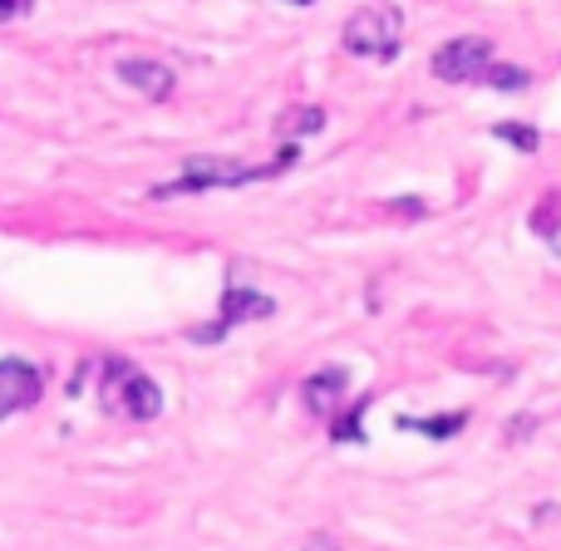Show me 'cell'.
Returning a JSON list of instances; mask_svg holds the SVG:
<instances>
[{
  "instance_id": "1",
  "label": "cell",
  "mask_w": 561,
  "mask_h": 551,
  "mask_svg": "<svg viewBox=\"0 0 561 551\" xmlns=\"http://www.w3.org/2000/svg\"><path fill=\"white\" fill-rule=\"evenodd\" d=\"M300 163V148L286 144L280 153L272 158V163L252 168L242 163V158H222V153H193L183 158V173L173 177V183H158L153 203H173V197H197V193H217V187H252V183H272V177L290 173V168Z\"/></svg>"
},
{
  "instance_id": "2",
  "label": "cell",
  "mask_w": 561,
  "mask_h": 551,
  "mask_svg": "<svg viewBox=\"0 0 561 551\" xmlns=\"http://www.w3.org/2000/svg\"><path fill=\"white\" fill-rule=\"evenodd\" d=\"M99 399L108 414H124L134 424H153L163 414V389L124 355H99Z\"/></svg>"
},
{
  "instance_id": "3",
  "label": "cell",
  "mask_w": 561,
  "mask_h": 551,
  "mask_svg": "<svg viewBox=\"0 0 561 551\" xmlns=\"http://www.w3.org/2000/svg\"><path fill=\"white\" fill-rule=\"evenodd\" d=\"M399 35H404V10L399 5H359L355 15L345 20V30H340V45L355 59H379V65H389V59H399V49H404Z\"/></svg>"
},
{
  "instance_id": "4",
  "label": "cell",
  "mask_w": 561,
  "mask_h": 551,
  "mask_svg": "<svg viewBox=\"0 0 561 551\" xmlns=\"http://www.w3.org/2000/svg\"><path fill=\"white\" fill-rule=\"evenodd\" d=\"M272 315H276V300L266 296V290L247 286V280H227L222 306H217V320H213V325L187 330V340H193V345H217V340H222L227 330H237V325H256V320H272Z\"/></svg>"
},
{
  "instance_id": "5",
  "label": "cell",
  "mask_w": 561,
  "mask_h": 551,
  "mask_svg": "<svg viewBox=\"0 0 561 551\" xmlns=\"http://www.w3.org/2000/svg\"><path fill=\"white\" fill-rule=\"evenodd\" d=\"M488 65H493V39L488 35H458L438 45V55L428 59L438 84H478Z\"/></svg>"
},
{
  "instance_id": "6",
  "label": "cell",
  "mask_w": 561,
  "mask_h": 551,
  "mask_svg": "<svg viewBox=\"0 0 561 551\" xmlns=\"http://www.w3.org/2000/svg\"><path fill=\"white\" fill-rule=\"evenodd\" d=\"M45 384H49V375L35 359H25V355L0 359V424L25 414V409H35L39 399H45Z\"/></svg>"
},
{
  "instance_id": "7",
  "label": "cell",
  "mask_w": 561,
  "mask_h": 551,
  "mask_svg": "<svg viewBox=\"0 0 561 551\" xmlns=\"http://www.w3.org/2000/svg\"><path fill=\"white\" fill-rule=\"evenodd\" d=\"M118 84H128L134 94L144 99H168L173 94V69L163 59H148V55H134V59H118Z\"/></svg>"
},
{
  "instance_id": "8",
  "label": "cell",
  "mask_w": 561,
  "mask_h": 551,
  "mask_svg": "<svg viewBox=\"0 0 561 551\" xmlns=\"http://www.w3.org/2000/svg\"><path fill=\"white\" fill-rule=\"evenodd\" d=\"M345 389H350V369L345 365H325V369H316V375L300 384V399H306L310 414L330 418L340 409V399H345Z\"/></svg>"
},
{
  "instance_id": "9",
  "label": "cell",
  "mask_w": 561,
  "mask_h": 551,
  "mask_svg": "<svg viewBox=\"0 0 561 551\" xmlns=\"http://www.w3.org/2000/svg\"><path fill=\"white\" fill-rule=\"evenodd\" d=\"M399 434H424L428 444H448L468 428V409H454V414H438V418H424V414H399L394 418Z\"/></svg>"
},
{
  "instance_id": "10",
  "label": "cell",
  "mask_w": 561,
  "mask_h": 551,
  "mask_svg": "<svg viewBox=\"0 0 561 551\" xmlns=\"http://www.w3.org/2000/svg\"><path fill=\"white\" fill-rule=\"evenodd\" d=\"M369 404H375V394H359V399H350L345 409H335V414H330V444H365Z\"/></svg>"
},
{
  "instance_id": "11",
  "label": "cell",
  "mask_w": 561,
  "mask_h": 551,
  "mask_svg": "<svg viewBox=\"0 0 561 551\" xmlns=\"http://www.w3.org/2000/svg\"><path fill=\"white\" fill-rule=\"evenodd\" d=\"M320 128H325V108H316V104L286 108V114L276 118V134L286 138V144H296V138H306V134H320Z\"/></svg>"
},
{
  "instance_id": "12",
  "label": "cell",
  "mask_w": 561,
  "mask_h": 551,
  "mask_svg": "<svg viewBox=\"0 0 561 551\" xmlns=\"http://www.w3.org/2000/svg\"><path fill=\"white\" fill-rule=\"evenodd\" d=\"M478 84H488V89H497V94H517V89H527L533 84V69H523V65H488L483 69V79Z\"/></svg>"
},
{
  "instance_id": "13",
  "label": "cell",
  "mask_w": 561,
  "mask_h": 551,
  "mask_svg": "<svg viewBox=\"0 0 561 551\" xmlns=\"http://www.w3.org/2000/svg\"><path fill=\"white\" fill-rule=\"evenodd\" d=\"M493 138L513 144L517 153H537V148H542V134H537L533 124H517V118H507V124H493Z\"/></svg>"
},
{
  "instance_id": "14",
  "label": "cell",
  "mask_w": 561,
  "mask_h": 551,
  "mask_svg": "<svg viewBox=\"0 0 561 551\" xmlns=\"http://www.w3.org/2000/svg\"><path fill=\"white\" fill-rule=\"evenodd\" d=\"M30 10H35V0H0V25H10V20H25Z\"/></svg>"
},
{
  "instance_id": "15",
  "label": "cell",
  "mask_w": 561,
  "mask_h": 551,
  "mask_svg": "<svg viewBox=\"0 0 561 551\" xmlns=\"http://www.w3.org/2000/svg\"><path fill=\"white\" fill-rule=\"evenodd\" d=\"M537 428V418L533 414H523V418H513V424H507V438H527Z\"/></svg>"
},
{
  "instance_id": "16",
  "label": "cell",
  "mask_w": 561,
  "mask_h": 551,
  "mask_svg": "<svg viewBox=\"0 0 561 551\" xmlns=\"http://www.w3.org/2000/svg\"><path fill=\"white\" fill-rule=\"evenodd\" d=\"M306 551H340V547L330 542V537H310V542H306Z\"/></svg>"
},
{
  "instance_id": "17",
  "label": "cell",
  "mask_w": 561,
  "mask_h": 551,
  "mask_svg": "<svg viewBox=\"0 0 561 551\" xmlns=\"http://www.w3.org/2000/svg\"><path fill=\"white\" fill-rule=\"evenodd\" d=\"M286 5H316V0H286Z\"/></svg>"
}]
</instances>
